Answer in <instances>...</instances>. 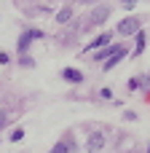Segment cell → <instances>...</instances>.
Returning a JSON list of instances; mask_svg holds the SVG:
<instances>
[{
  "label": "cell",
  "mask_w": 150,
  "mask_h": 153,
  "mask_svg": "<svg viewBox=\"0 0 150 153\" xmlns=\"http://www.w3.org/2000/svg\"><path fill=\"white\" fill-rule=\"evenodd\" d=\"M5 126V113H0V129Z\"/></svg>",
  "instance_id": "13"
},
{
  "label": "cell",
  "mask_w": 150,
  "mask_h": 153,
  "mask_svg": "<svg viewBox=\"0 0 150 153\" xmlns=\"http://www.w3.org/2000/svg\"><path fill=\"white\" fill-rule=\"evenodd\" d=\"M40 38H43V32H40V30H24V32H21V38H19V43H16V51L24 56V51L30 48V43H32V40H40Z\"/></svg>",
  "instance_id": "1"
},
{
  "label": "cell",
  "mask_w": 150,
  "mask_h": 153,
  "mask_svg": "<svg viewBox=\"0 0 150 153\" xmlns=\"http://www.w3.org/2000/svg\"><path fill=\"white\" fill-rule=\"evenodd\" d=\"M21 137H24V129H13L11 132V143H19Z\"/></svg>",
  "instance_id": "10"
},
{
  "label": "cell",
  "mask_w": 150,
  "mask_h": 153,
  "mask_svg": "<svg viewBox=\"0 0 150 153\" xmlns=\"http://www.w3.org/2000/svg\"><path fill=\"white\" fill-rule=\"evenodd\" d=\"M121 3H123V8H134L137 5V0H121Z\"/></svg>",
  "instance_id": "11"
},
{
  "label": "cell",
  "mask_w": 150,
  "mask_h": 153,
  "mask_svg": "<svg viewBox=\"0 0 150 153\" xmlns=\"http://www.w3.org/2000/svg\"><path fill=\"white\" fill-rule=\"evenodd\" d=\"M107 16H110V8H107V5H99V8H97V11L89 16V27H97V24H102Z\"/></svg>",
  "instance_id": "4"
},
{
  "label": "cell",
  "mask_w": 150,
  "mask_h": 153,
  "mask_svg": "<svg viewBox=\"0 0 150 153\" xmlns=\"http://www.w3.org/2000/svg\"><path fill=\"white\" fill-rule=\"evenodd\" d=\"M110 38H113V32H102L99 38H94V40L89 43V48H86V51H94V48H99V46H107V43H110Z\"/></svg>",
  "instance_id": "6"
},
{
  "label": "cell",
  "mask_w": 150,
  "mask_h": 153,
  "mask_svg": "<svg viewBox=\"0 0 150 153\" xmlns=\"http://www.w3.org/2000/svg\"><path fill=\"white\" fill-rule=\"evenodd\" d=\"M62 78H64L67 83H81V81H83V73L75 70V67H64V70H62Z\"/></svg>",
  "instance_id": "5"
},
{
  "label": "cell",
  "mask_w": 150,
  "mask_h": 153,
  "mask_svg": "<svg viewBox=\"0 0 150 153\" xmlns=\"http://www.w3.org/2000/svg\"><path fill=\"white\" fill-rule=\"evenodd\" d=\"M142 51H145V32L140 30V32H137V48H134V56H140Z\"/></svg>",
  "instance_id": "8"
},
{
  "label": "cell",
  "mask_w": 150,
  "mask_h": 153,
  "mask_svg": "<svg viewBox=\"0 0 150 153\" xmlns=\"http://www.w3.org/2000/svg\"><path fill=\"white\" fill-rule=\"evenodd\" d=\"M0 65H8V54L5 51H0Z\"/></svg>",
  "instance_id": "12"
},
{
  "label": "cell",
  "mask_w": 150,
  "mask_h": 153,
  "mask_svg": "<svg viewBox=\"0 0 150 153\" xmlns=\"http://www.w3.org/2000/svg\"><path fill=\"white\" fill-rule=\"evenodd\" d=\"M70 16H72V11H70V8H62V11L56 13V22H59V24H62V22H70Z\"/></svg>",
  "instance_id": "9"
},
{
  "label": "cell",
  "mask_w": 150,
  "mask_h": 153,
  "mask_svg": "<svg viewBox=\"0 0 150 153\" xmlns=\"http://www.w3.org/2000/svg\"><path fill=\"white\" fill-rule=\"evenodd\" d=\"M123 56H126V46H123V48H121V51H118L115 56H110L107 62H102V67H105V70H110V67H115V65H118V62H121Z\"/></svg>",
  "instance_id": "7"
},
{
  "label": "cell",
  "mask_w": 150,
  "mask_h": 153,
  "mask_svg": "<svg viewBox=\"0 0 150 153\" xmlns=\"http://www.w3.org/2000/svg\"><path fill=\"white\" fill-rule=\"evenodd\" d=\"M102 148H105V134H102V132H91L89 140H86V151L89 153H99Z\"/></svg>",
  "instance_id": "2"
},
{
  "label": "cell",
  "mask_w": 150,
  "mask_h": 153,
  "mask_svg": "<svg viewBox=\"0 0 150 153\" xmlns=\"http://www.w3.org/2000/svg\"><path fill=\"white\" fill-rule=\"evenodd\" d=\"M148 153H150V145H148Z\"/></svg>",
  "instance_id": "14"
},
{
  "label": "cell",
  "mask_w": 150,
  "mask_h": 153,
  "mask_svg": "<svg viewBox=\"0 0 150 153\" xmlns=\"http://www.w3.org/2000/svg\"><path fill=\"white\" fill-rule=\"evenodd\" d=\"M118 32H121V35H137V32H140V22H137L134 16H126V19H121Z\"/></svg>",
  "instance_id": "3"
}]
</instances>
